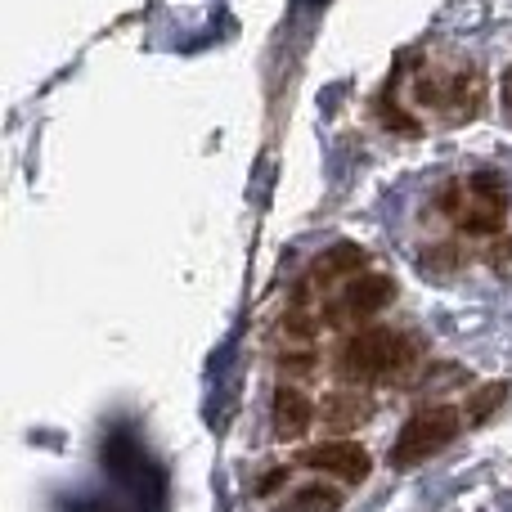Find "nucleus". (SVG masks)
<instances>
[{"instance_id":"2","label":"nucleus","mask_w":512,"mask_h":512,"mask_svg":"<svg viewBox=\"0 0 512 512\" xmlns=\"http://www.w3.org/2000/svg\"><path fill=\"white\" fill-rule=\"evenodd\" d=\"M463 432V414L450 405H427L418 414H409V423L400 427V436L391 441L387 463L396 472H409L418 463H427L432 454H441L445 445H454V436Z\"/></svg>"},{"instance_id":"7","label":"nucleus","mask_w":512,"mask_h":512,"mask_svg":"<svg viewBox=\"0 0 512 512\" xmlns=\"http://www.w3.org/2000/svg\"><path fill=\"white\" fill-rule=\"evenodd\" d=\"M364 265H369V252L355 248V243H337L333 252L315 261V279L333 283V279H342V274H364Z\"/></svg>"},{"instance_id":"3","label":"nucleus","mask_w":512,"mask_h":512,"mask_svg":"<svg viewBox=\"0 0 512 512\" xmlns=\"http://www.w3.org/2000/svg\"><path fill=\"white\" fill-rule=\"evenodd\" d=\"M441 207L454 216L459 230H472V234H495L508 216V194L495 176H472L463 185H450L441 198Z\"/></svg>"},{"instance_id":"11","label":"nucleus","mask_w":512,"mask_h":512,"mask_svg":"<svg viewBox=\"0 0 512 512\" xmlns=\"http://www.w3.org/2000/svg\"><path fill=\"white\" fill-rule=\"evenodd\" d=\"M504 99H508V113H512V68H508V77H504Z\"/></svg>"},{"instance_id":"1","label":"nucleus","mask_w":512,"mask_h":512,"mask_svg":"<svg viewBox=\"0 0 512 512\" xmlns=\"http://www.w3.org/2000/svg\"><path fill=\"white\" fill-rule=\"evenodd\" d=\"M418 355V342L396 328H360L346 337L342 355H337V373L346 382H387L405 373Z\"/></svg>"},{"instance_id":"8","label":"nucleus","mask_w":512,"mask_h":512,"mask_svg":"<svg viewBox=\"0 0 512 512\" xmlns=\"http://www.w3.org/2000/svg\"><path fill=\"white\" fill-rule=\"evenodd\" d=\"M364 418H369V409H364L360 396H328L324 400V423L337 427V432H346V427H360Z\"/></svg>"},{"instance_id":"10","label":"nucleus","mask_w":512,"mask_h":512,"mask_svg":"<svg viewBox=\"0 0 512 512\" xmlns=\"http://www.w3.org/2000/svg\"><path fill=\"white\" fill-rule=\"evenodd\" d=\"M504 400H508V382H490V387H481L477 396L468 400V423H490Z\"/></svg>"},{"instance_id":"5","label":"nucleus","mask_w":512,"mask_h":512,"mask_svg":"<svg viewBox=\"0 0 512 512\" xmlns=\"http://www.w3.org/2000/svg\"><path fill=\"white\" fill-rule=\"evenodd\" d=\"M301 463L315 472H328V477H342L346 486H360V481L369 477V454L355 441H324L301 454Z\"/></svg>"},{"instance_id":"4","label":"nucleus","mask_w":512,"mask_h":512,"mask_svg":"<svg viewBox=\"0 0 512 512\" xmlns=\"http://www.w3.org/2000/svg\"><path fill=\"white\" fill-rule=\"evenodd\" d=\"M391 297H396V283H391L387 274L364 270V274H355V283L342 292V297L328 301L324 324H360V319H373Z\"/></svg>"},{"instance_id":"9","label":"nucleus","mask_w":512,"mask_h":512,"mask_svg":"<svg viewBox=\"0 0 512 512\" xmlns=\"http://www.w3.org/2000/svg\"><path fill=\"white\" fill-rule=\"evenodd\" d=\"M337 508H342V495H337V490L306 486V490H297V495L288 499V508L283 512H337Z\"/></svg>"},{"instance_id":"6","label":"nucleus","mask_w":512,"mask_h":512,"mask_svg":"<svg viewBox=\"0 0 512 512\" xmlns=\"http://www.w3.org/2000/svg\"><path fill=\"white\" fill-rule=\"evenodd\" d=\"M310 423H315V405H310L297 387L274 391V436H279V441H297V436H306Z\"/></svg>"}]
</instances>
